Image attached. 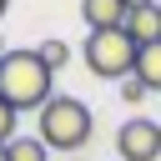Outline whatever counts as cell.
<instances>
[{
    "mask_svg": "<svg viewBox=\"0 0 161 161\" xmlns=\"http://www.w3.org/2000/svg\"><path fill=\"white\" fill-rule=\"evenodd\" d=\"M55 70L35 50H5L0 55V101L15 111H40L55 91Z\"/></svg>",
    "mask_w": 161,
    "mask_h": 161,
    "instance_id": "cell-1",
    "label": "cell"
},
{
    "mask_svg": "<svg viewBox=\"0 0 161 161\" xmlns=\"http://www.w3.org/2000/svg\"><path fill=\"white\" fill-rule=\"evenodd\" d=\"M96 131V116L80 96H50L35 111V136L45 141V151H80Z\"/></svg>",
    "mask_w": 161,
    "mask_h": 161,
    "instance_id": "cell-2",
    "label": "cell"
},
{
    "mask_svg": "<svg viewBox=\"0 0 161 161\" xmlns=\"http://www.w3.org/2000/svg\"><path fill=\"white\" fill-rule=\"evenodd\" d=\"M136 40L126 35V30H91L86 35V70L91 75H101V80H121V75H131L136 70Z\"/></svg>",
    "mask_w": 161,
    "mask_h": 161,
    "instance_id": "cell-3",
    "label": "cell"
},
{
    "mask_svg": "<svg viewBox=\"0 0 161 161\" xmlns=\"http://www.w3.org/2000/svg\"><path fill=\"white\" fill-rule=\"evenodd\" d=\"M116 156H121V161H156V156H161V121H151V116L121 121V131H116Z\"/></svg>",
    "mask_w": 161,
    "mask_h": 161,
    "instance_id": "cell-4",
    "label": "cell"
},
{
    "mask_svg": "<svg viewBox=\"0 0 161 161\" xmlns=\"http://www.w3.org/2000/svg\"><path fill=\"white\" fill-rule=\"evenodd\" d=\"M126 15H131L126 0H80V20L91 30H126Z\"/></svg>",
    "mask_w": 161,
    "mask_h": 161,
    "instance_id": "cell-5",
    "label": "cell"
},
{
    "mask_svg": "<svg viewBox=\"0 0 161 161\" xmlns=\"http://www.w3.org/2000/svg\"><path fill=\"white\" fill-rule=\"evenodd\" d=\"M126 35H131L136 45H156V40H161V5L131 10V15H126Z\"/></svg>",
    "mask_w": 161,
    "mask_h": 161,
    "instance_id": "cell-6",
    "label": "cell"
},
{
    "mask_svg": "<svg viewBox=\"0 0 161 161\" xmlns=\"http://www.w3.org/2000/svg\"><path fill=\"white\" fill-rule=\"evenodd\" d=\"M131 75H136L146 91H161V40L136 50V70H131Z\"/></svg>",
    "mask_w": 161,
    "mask_h": 161,
    "instance_id": "cell-7",
    "label": "cell"
},
{
    "mask_svg": "<svg viewBox=\"0 0 161 161\" xmlns=\"http://www.w3.org/2000/svg\"><path fill=\"white\" fill-rule=\"evenodd\" d=\"M5 151H10V161H50V151H45L40 136H15Z\"/></svg>",
    "mask_w": 161,
    "mask_h": 161,
    "instance_id": "cell-8",
    "label": "cell"
},
{
    "mask_svg": "<svg viewBox=\"0 0 161 161\" xmlns=\"http://www.w3.org/2000/svg\"><path fill=\"white\" fill-rule=\"evenodd\" d=\"M35 55H40L50 70H65V60H70V45H65L60 35H50V40H40V45H35Z\"/></svg>",
    "mask_w": 161,
    "mask_h": 161,
    "instance_id": "cell-9",
    "label": "cell"
},
{
    "mask_svg": "<svg viewBox=\"0 0 161 161\" xmlns=\"http://www.w3.org/2000/svg\"><path fill=\"white\" fill-rule=\"evenodd\" d=\"M15 126H20V111L0 101V146H10V141H15Z\"/></svg>",
    "mask_w": 161,
    "mask_h": 161,
    "instance_id": "cell-10",
    "label": "cell"
},
{
    "mask_svg": "<svg viewBox=\"0 0 161 161\" xmlns=\"http://www.w3.org/2000/svg\"><path fill=\"white\" fill-rule=\"evenodd\" d=\"M146 96H151V91H146V86L136 80V75H126V80H121V101H126V106H141Z\"/></svg>",
    "mask_w": 161,
    "mask_h": 161,
    "instance_id": "cell-11",
    "label": "cell"
},
{
    "mask_svg": "<svg viewBox=\"0 0 161 161\" xmlns=\"http://www.w3.org/2000/svg\"><path fill=\"white\" fill-rule=\"evenodd\" d=\"M126 5H131V10H141V5H156V0H126Z\"/></svg>",
    "mask_w": 161,
    "mask_h": 161,
    "instance_id": "cell-12",
    "label": "cell"
},
{
    "mask_svg": "<svg viewBox=\"0 0 161 161\" xmlns=\"http://www.w3.org/2000/svg\"><path fill=\"white\" fill-rule=\"evenodd\" d=\"M0 161H10V151H5V146H0Z\"/></svg>",
    "mask_w": 161,
    "mask_h": 161,
    "instance_id": "cell-13",
    "label": "cell"
},
{
    "mask_svg": "<svg viewBox=\"0 0 161 161\" xmlns=\"http://www.w3.org/2000/svg\"><path fill=\"white\" fill-rule=\"evenodd\" d=\"M5 5H10V0H0V15H5Z\"/></svg>",
    "mask_w": 161,
    "mask_h": 161,
    "instance_id": "cell-14",
    "label": "cell"
},
{
    "mask_svg": "<svg viewBox=\"0 0 161 161\" xmlns=\"http://www.w3.org/2000/svg\"><path fill=\"white\" fill-rule=\"evenodd\" d=\"M0 55H5V40H0Z\"/></svg>",
    "mask_w": 161,
    "mask_h": 161,
    "instance_id": "cell-15",
    "label": "cell"
},
{
    "mask_svg": "<svg viewBox=\"0 0 161 161\" xmlns=\"http://www.w3.org/2000/svg\"><path fill=\"white\" fill-rule=\"evenodd\" d=\"M156 5H161V0H156Z\"/></svg>",
    "mask_w": 161,
    "mask_h": 161,
    "instance_id": "cell-16",
    "label": "cell"
}]
</instances>
